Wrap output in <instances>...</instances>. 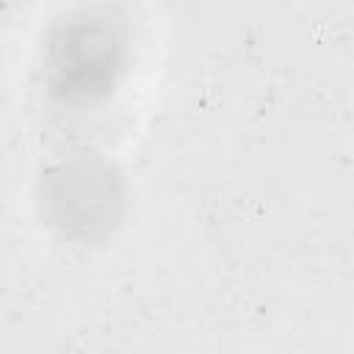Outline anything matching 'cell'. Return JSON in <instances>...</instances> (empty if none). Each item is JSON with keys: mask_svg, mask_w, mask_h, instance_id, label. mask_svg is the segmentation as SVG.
<instances>
[{"mask_svg": "<svg viewBox=\"0 0 354 354\" xmlns=\"http://www.w3.org/2000/svg\"><path fill=\"white\" fill-rule=\"evenodd\" d=\"M119 64V36L105 19H86L64 30L53 47L55 83L69 97H88L113 80Z\"/></svg>", "mask_w": 354, "mask_h": 354, "instance_id": "obj_1", "label": "cell"}]
</instances>
